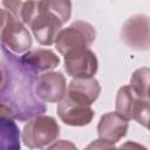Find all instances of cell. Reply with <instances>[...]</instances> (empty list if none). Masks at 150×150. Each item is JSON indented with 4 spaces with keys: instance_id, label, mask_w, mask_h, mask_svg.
Masks as SVG:
<instances>
[{
    "instance_id": "cell-16",
    "label": "cell",
    "mask_w": 150,
    "mask_h": 150,
    "mask_svg": "<svg viewBox=\"0 0 150 150\" xmlns=\"http://www.w3.org/2000/svg\"><path fill=\"white\" fill-rule=\"evenodd\" d=\"M84 150H117V148L114 146V144L98 138V139H95L91 143H89Z\"/></svg>"
},
{
    "instance_id": "cell-7",
    "label": "cell",
    "mask_w": 150,
    "mask_h": 150,
    "mask_svg": "<svg viewBox=\"0 0 150 150\" xmlns=\"http://www.w3.org/2000/svg\"><path fill=\"white\" fill-rule=\"evenodd\" d=\"M0 40L1 46L13 54H25L32 47V38L28 29L9 12L7 13L6 23L2 29Z\"/></svg>"
},
{
    "instance_id": "cell-19",
    "label": "cell",
    "mask_w": 150,
    "mask_h": 150,
    "mask_svg": "<svg viewBox=\"0 0 150 150\" xmlns=\"http://www.w3.org/2000/svg\"><path fill=\"white\" fill-rule=\"evenodd\" d=\"M7 11L5 8H1L0 7V36H1V33H2V29L5 27V23H6V19H7Z\"/></svg>"
},
{
    "instance_id": "cell-9",
    "label": "cell",
    "mask_w": 150,
    "mask_h": 150,
    "mask_svg": "<svg viewBox=\"0 0 150 150\" xmlns=\"http://www.w3.org/2000/svg\"><path fill=\"white\" fill-rule=\"evenodd\" d=\"M101 93V86L94 77L73 79L67 87V97L73 102L90 107Z\"/></svg>"
},
{
    "instance_id": "cell-3",
    "label": "cell",
    "mask_w": 150,
    "mask_h": 150,
    "mask_svg": "<svg viewBox=\"0 0 150 150\" xmlns=\"http://www.w3.org/2000/svg\"><path fill=\"white\" fill-rule=\"evenodd\" d=\"M96 36L95 28L86 21L77 20L70 26L60 30L55 39V47L60 54L67 57H73L89 49Z\"/></svg>"
},
{
    "instance_id": "cell-4",
    "label": "cell",
    "mask_w": 150,
    "mask_h": 150,
    "mask_svg": "<svg viewBox=\"0 0 150 150\" xmlns=\"http://www.w3.org/2000/svg\"><path fill=\"white\" fill-rule=\"evenodd\" d=\"M60 135V127L54 117L40 115L32 118L22 130L23 144L29 149L42 150Z\"/></svg>"
},
{
    "instance_id": "cell-13",
    "label": "cell",
    "mask_w": 150,
    "mask_h": 150,
    "mask_svg": "<svg viewBox=\"0 0 150 150\" xmlns=\"http://www.w3.org/2000/svg\"><path fill=\"white\" fill-rule=\"evenodd\" d=\"M128 128V121L116 112H108L101 117L97 125V134L100 139L115 144L125 136Z\"/></svg>"
},
{
    "instance_id": "cell-20",
    "label": "cell",
    "mask_w": 150,
    "mask_h": 150,
    "mask_svg": "<svg viewBox=\"0 0 150 150\" xmlns=\"http://www.w3.org/2000/svg\"><path fill=\"white\" fill-rule=\"evenodd\" d=\"M5 77H6V73H5V68L2 66V63L0 62V90L4 86V82H5Z\"/></svg>"
},
{
    "instance_id": "cell-17",
    "label": "cell",
    "mask_w": 150,
    "mask_h": 150,
    "mask_svg": "<svg viewBox=\"0 0 150 150\" xmlns=\"http://www.w3.org/2000/svg\"><path fill=\"white\" fill-rule=\"evenodd\" d=\"M47 150H77V148L75 146V144L73 142L61 139V141H56Z\"/></svg>"
},
{
    "instance_id": "cell-8",
    "label": "cell",
    "mask_w": 150,
    "mask_h": 150,
    "mask_svg": "<svg viewBox=\"0 0 150 150\" xmlns=\"http://www.w3.org/2000/svg\"><path fill=\"white\" fill-rule=\"evenodd\" d=\"M121 39L129 48L148 50L150 46L148 16L136 14L127 19L121 27Z\"/></svg>"
},
{
    "instance_id": "cell-15",
    "label": "cell",
    "mask_w": 150,
    "mask_h": 150,
    "mask_svg": "<svg viewBox=\"0 0 150 150\" xmlns=\"http://www.w3.org/2000/svg\"><path fill=\"white\" fill-rule=\"evenodd\" d=\"M149 75L150 70L148 67L139 68L131 75L129 87L138 98L149 100Z\"/></svg>"
},
{
    "instance_id": "cell-14",
    "label": "cell",
    "mask_w": 150,
    "mask_h": 150,
    "mask_svg": "<svg viewBox=\"0 0 150 150\" xmlns=\"http://www.w3.org/2000/svg\"><path fill=\"white\" fill-rule=\"evenodd\" d=\"M20 131L13 118L0 116V150H20Z\"/></svg>"
},
{
    "instance_id": "cell-2",
    "label": "cell",
    "mask_w": 150,
    "mask_h": 150,
    "mask_svg": "<svg viewBox=\"0 0 150 150\" xmlns=\"http://www.w3.org/2000/svg\"><path fill=\"white\" fill-rule=\"evenodd\" d=\"M70 14V1H22L18 20L30 27L40 45L50 46L55 42L62 25L69 20Z\"/></svg>"
},
{
    "instance_id": "cell-5",
    "label": "cell",
    "mask_w": 150,
    "mask_h": 150,
    "mask_svg": "<svg viewBox=\"0 0 150 150\" xmlns=\"http://www.w3.org/2000/svg\"><path fill=\"white\" fill-rule=\"evenodd\" d=\"M116 114L125 121L135 120L144 128L149 122V100L138 98L129 86H123L118 89L116 95Z\"/></svg>"
},
{
    "instance_id": "cell-18",
    "label": "cell",
    "mask_w": 150,
    "mask_h": 150,
    "mask_svg": "<svg viewBox=\"0 0 150 150\" xmlns=\"http://www.w3.org/2000/svg\"><path fill=\"white\" fill-rule=\"evenodd\" d=\"M117 150H148L144 145L137 143V142H132V141H128L125 143H123L120 148H117Z\"/></svg>"
},
{
    "instance_id": "cell-11",
    "label": "cell",
    "mask_w": 150,
    "mask_h": 150,
    "mask_svg": "<svg viewBox=\"0 0 150 150\" xmlns=\"http://www.w3.org/2000/svg\"><path fill=\"white\" fill-rule=\"evenodd\" d=\"M20 62L26 70L36 75L56 68L60 63V57L49 49L39 48L26 52L20 57Z\"/></svg>"
},
{
    "instance_id": "cell-1",
    "label": "cell",
    "mask_w": 150,
    "mask_h": 150,
    "mask_svg": "<svg viewBox=\"0 0 150 150\" xmlns=\"http://www.w3.org/2000/svg\"><path fill=\"white\" fill-rule=\"evenodd\" d=\"M0 50L2 55L1 63L6 73L5 82L0 90V105L8 108L13 118L21 122L46 112L47 107L34 94L35 75L22 67L20 59L15 54L2 46Z\"/></svg>"
},
{
    "instance_id": "cell-10",
    "label": "cell",
    "mask_w": 150,
    "mask_h": 150,
    "mask_svg": "<svg viewBox=\"0 0 150 150\" xmlns=\"http://www.w3.org/2000/svg\"><path fill=\"white\" fill-rule=\"evenodd\" d=\"M57 115L60 120L71 127H83L91 122L94 110L90 107L73 102L67 96L59 102Z\"/></svg>"
},
{
    "instance_id": "cell-6",
    "label": "cell",
    "mask_w": 150,
    "mask_h": 150,
    "mask_svg": "<svg viewBox=\"0 0 150 150\" xmlns=\"http://www.w3.org/2000/svg\"><path fill=\"white\" fill-rule=\"evenodd\" d=\"M34 94L42 103L60 102L66 97V77L60 71H47L34 80Z\"/></svg>"
},
{
    "instance_id": "cell-12",
    "label": "cell",
    "mask_w": 150,
    "mask_h": 150,
    "mask_svg": "<svg viewBox=\"0 0 150 150\" xmlns=\"http://www.w3.org/2000/svg\"><path fill=\"white\" fill-rule=\"evenodd\" d=\"M64 68L68 75L75 79L93 77L98 68V62L94 52L89 48L82 54L64 59Z\"/></svg>"
}]
</instances>
